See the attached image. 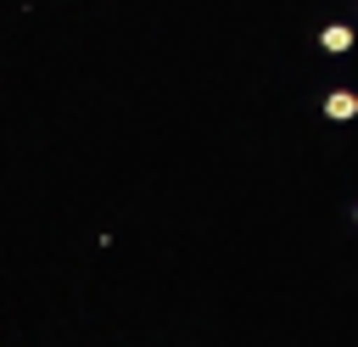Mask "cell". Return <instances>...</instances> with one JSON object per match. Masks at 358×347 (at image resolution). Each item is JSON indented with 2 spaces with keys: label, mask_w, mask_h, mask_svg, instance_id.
Listing matches in <instances>:
<instances>
[{
  "label": "cell",
  "mask_w": 358,
  "mask_h": 347,
  "mask_svg": "<svg viewBox=\"0 0 358 347\" xmlns=\"http://www.w3.org/2000/svg\"><path fill=\"white\" fill-rule=\"evenodd\" d=\"M352 45H358V28H352V22H324V28H319V50H324V56H347Z\"/></svg>",
  "instance_id": "cell-1"
},
{
  "label": "cell",
  "mask_w": 358,
  "mask_h": 347,
  "mask_svg": "<svg viewBox=\"0 0 358 347\" xmlns=\"http://www.w3.org/2000/svg\"><path fill=\"white\" fill-rule=\"evenodd\" d=\"M324 118L330 123H352L358 118V90H330L324 95Z\"/></svg>",
  "instance_id": "cell-2"
},
{
  "label": "cell",
  "mask_w": 358,
  "mask_h": 347,
  "mask_svg": "<svg viewBox=\"0 0 358 347\" xmlns=\"http://www.w3.org/2000/svg\"><path fill=\"white\" fill-rule=\"evenodd\" d=\"M352 224H358V207H352Z\"/></svg>",
  "instance_id": "cell-3"
}]
</instances>
